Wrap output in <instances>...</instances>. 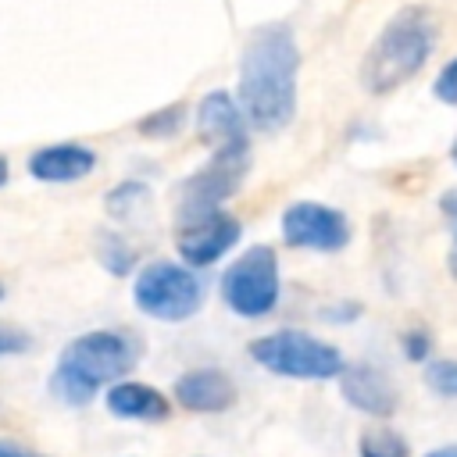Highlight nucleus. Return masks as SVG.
<instances>
[{
	"mask_svg": "<svg viewBox=\"0 0 457 457\" xmlns=\"http://www.w3.org/2000/svg\"><path fill=\"white\" fill-rule=\"evenodd\" d=\"M300 43L286 21L257 25L239 50L236 100L253 132H282L296 118Z\"/></svg>",
	"mask_w": 457,
	"mask_h": 457,
	"instance_id": "obj_1",
	"label": "nucleus"
},
{
	"mask_svg": "<svg viewBox=\"0 0 457 457\" xmlns=\"http://www.w3.org/2000/svg\"><path fill=\"white\" fill-rule=\"evenodd\" d=\"M143 361V339L132 328L121 325H104V328H86L79 336H71L46 378V393L61 403V407H89L93 400H100V393L132 375Z\"/></svg>",
	"mask_w": 457,
	"mask_h": 457,
	"instance_id": "obj_2",
	"label": "nucleus"
},
{
	"mask_svg": "<svg viewBox=\"0 0 457 457\" xmlns=\"http://www.w3.org/2000/svg\"><path fill=\"white\" fill-rule=\"evenodd\" d=\"M436 50V21L425 7L396 11L361 57L357 79L368 96H389L414 82Z\"/></svg>",
	"mask_w": 457,
	"mask_h": 457,
	"instance_id": "obj_3",
	"label": "nucleus"
},
{
	"mask_svg": "<svg viewBox=\"0 0 457 457\" xmlns=\"http://www.w3.org/2000/svg\"><path fill=\"white\" fill-rule=\"evenodd\" d=\"M246 357L261 371L289 382H336L346 368V353L339 343H328L325 336L293 325L253 336L246 343Z\"/></svg>",
	"mask_w": 457,
	"mask_h": 457,
	"instance_id": "obj_4",
	"label": "nucleus"
},
{
	"mask_svg": "<svg viewBox=\"0 0 457 457\" xmlns=\"http://www.w3.org/2000/svg\"><path fill=\"white\" fill-rule=\"evenodd\" d=\"M207 300V282L196 268L171 261V257H154L146 264L136 268L132 275V303L139 314L164 321V325H179L200 314Z\"/></svg>",
	"mask_w": 457,
	"mask_h": 457,
	"instance_id": "obj_5",
	"label": "nucleus"
},
{
	"mask_svg": "<svg viewBox=\"0 0 457 457\" xmlns=\"http://www.w3.org/2000/svg\"><path fill=\"white\" fill-rule=\"evenodd\" d=\"M218 296L243 321L271 318L282 303V268L275 246L253 243L243 253H236L218 278Z\"/></svg>",
	"mask_w": 457,
	"mask_h": 457,
	"instance_id": "obj_6",
	"label": "nucleus"
},
{
	"mask_svg": "<svg viewBox=\"0 0 457 457\" xmlns=\"http://www.w3.org/2000/svg\"><path fill=\"white\" fill-rule=\"evenodd\" d=\"M246 171H250V139L214 146L211 157L179 182V193H175L179 218L225 207L246 182Z\"/></svg>",
	"mask_w": 457,
	"mask_h": 457,
	"instance_id": "obj_7",
	"label": "nucleus"
},
{
	"mask_svg": "<svg viewBox=\"0 0 457 457\" xmlns=\"http://www.w3.org/2000/svg\"><path fill=\"white\" fill-rule=\"evenodd\" d=\"M243 239V221L225 211H200V214H182L175 225V257L196 271L214 268L221 257H228Z\"/></svg>",
	"mask_w": 457,
	"mask_h": 457,
	"instance_id": "obj_8",
	"label": "nucleus"
},
{
	"mask_svg": "<svg viewBox=\"0 0 457 457\" xmlns=\"http://www.w3.org/2000/svg\"><path fill=\"white\" fill-rule=\"evenodd\" d=\"M278 236L293 250H311V253H339L350 246L353 228L350 218L321 200H293L282 218H278Z\"/></svg>",
	"mask_w": 457,
	"mask_h": 457,
	"instance_id": "obj_9",
	"label": "nucleus"
},
{
	"mask_svg": "<svg viewBox=\"0 0 457 457\" xmlns=\"http://www.w3.org/2000/svg\"><path fill=\"white\" fill-rule=\"evenodd\" d=\"M168 396L175 411H186L196 418H218L239 403V382L221 364H193L171 378Z\"/></svg>",
	"mask_w": 457,
	"mask_h": 457,
	"instance_id": "obj_10",
	"label": "nucleus"
},
{
	"mask_svg": "<svg viewBox=\"0 0 457 457\" xmlns=\"http://www.w3.org/2000/svg\"><path fill=\"white\" fill-rule=\"evenodd\" d=\"M336 386H339L343 403L368 421H393L400 411V400H403L396 378L386 368H378L375 361H353V364L346 361Z\"/></svg>",
	"mask_w": 457,
	"mask_h": 457,
	"instance_id": "obj_11",
	"label": "nucleus"
},
{
	"mask_svg": "<svg viewBox=\"0 0 457 457\" xmlns=\"http://www.w3.org/2000/svg\"><path fill=\"white\" fill-rule=\"evenodd\" d=\"M100 403L114 421H125V425H164L175 414L171 396L161 386L136 378V375L111 382L100 393Z\"/></svg>",
	"mask_w": 457,
	"mask_h": 457,
	"instance_id": "obj_12",
	"label": "nucleus"
},
{
	"mask_svg": "<svg viewBox=\"0 0 457 457\" xmlns=\"http://www.w3.org/2000/svg\"><path fill=\"white\" fill-rule=\"evenodd\" d=\"M96 150L89 143L79 139H57L46 146H36L29 154V175L36 182H50V186H68V182H82L96 171Z\"/></svg>",
	"mask_w": 457,
	"mask_h": 457,
	"instance_id": "obj_13",
	"label": "nucleus"
},
{
	"mask_svg": "<svg viewBox=\"0 0 457 457\" xmlns=\"http://www.w3.org/2000/svg\"><path fill=\"white\" fill-rule=\"evenodd\" d=\"M193 129H196V139L207 150L246 139V132H250V125L243 118V107H239L236 93H228V89H214V93L200 96V104L193 111Z\"/></svg>",
	"mask_w": 457,
	"mask_h": 457,
	"instance_id": "obj_14",
	"label": "nucleus"
},
{
	"mask_svg": "<svg viewBox=\"0 0 457 457\" xmlns=\"http://www.w3.org/2000/svg\"><path fill=\"white\" fill-rule=\"evenodd\" d=\"M93 243H96V261H100V268H104L107 275H114V278L136 275V268H139V250L129 243L125 232H118V228H100Z\"/></svg>",
	"mask_w": 457,
	"mask_h": 457,
	"instance_id": "obj_15",
	"label": "nucleus"
},
{
	"mask_svg": "<svg viewBox=\"0 0 457 457\" xmlns=\"http://www.w3.org/2000/svg\"><path fill=\"white\" fill-rule=\"evenodd\" d=\"M357 457H414V450L393 421H368L357 432Z\"/></svg>",
	"mask_w": 457,
	"mask_h": 457,
	"instance_id": "obj_16",
	"label": "nucleus"
},
{
	"mask_svg": "<svg viewBox=\"0 0 457 457\" xmlns=\"http://www.w3.org/2000/svg\"><path fill=\"white\" fill-rule=\"evenodd\" d=\"M146 204H150V186H146L143 179H136V175L114 182V186L107 189V196H104V211H107V218H114V221H132Z\"/></svg>",
	"mask_w": 457,
	"mask_h": 457,
	"instance_id": "obj_17",
	"label": "nucleus"
},
{
	"mask_svg": "<svg viewBox=\"0 0 457 457\" xmlns=\"http://www.w3.org/2000/svg\"><path fill=\"white\" fill-rule=\"evenodd\" d=\"M186 118H189L186 104H168V107H157V111L143 114L136 121V132L146 136V139H175L186 129Z\"/></svg>",
	"mask_w": 457,
	"mask_h": 457,
	"instance_id": "obj_18",
	"label": "nucleus"
},
{
	"mask_svg": "<svg viewBox=\"0 0 457 457\" xmlns=\"http://www.w3.org/2000/svg\"><path fill=\"white\" fill-rule=\"evenodd\" d=\"M421 382L436 400H457V357H432L421 364Z\"/></svg>",
	"mask_w": 457,
	"mask_h": 457,
	"instance_id": "obj_19",
	"label": "nucleus"
},
{
	"mask_svg": "<svg viewBox=\"0 0 457 457\" xmlns=\"http://www.w3.org/2000/svg\"><path fill=\"white\" fill-rule=\"evenodd\" d=\"M396 346H400V357H403L407 364H418V368L436 357V336H432L425 325H407V328L400 332Z\"/></svg>",
	"mask_w": 457,
	"mask_h": 457,
	"instance_id": "obj_20",
	"label": "nucleus"
},
{
	"mask_svg": "<svg viewBox=\"0 0 457 457\" xmlns=\"http://www.w3.org/2000/svg\"><path fill=\"white\" fill-rule=\"evenodd\" d=\"M36 339L25 325L18 321H0V361H14V357H25L32 353Z\"/></svg>",
	"mask_w": 457,
	"mask_h": 457,
	"instance_id": "obj_21",
	"label": "nucleus"
},
{
	"mask_svg": "<svg viewBox=\"0 0 457 457\" xmlns=\"http://www.w3.org/2000/svg\"><path fill=\"white\" fill-rule=\"evenodd\" d=\"M361 314H364V303H361V300H350V296H343V300H328V303L318 307V321H325V325H339V328L361 321Z\"/></svg>",
	"mask_w": 457,
	"mask_h": 457,
	"instance_id": "obj_22",
	"label": "nucleus"
},
{
	"mask_svg": "<svg viewBox=\"0 0 457 457\" xmlns=\"http://www.w3.org/2000/svg\"><path fill=\"white\" fill-rule=\"evenodd\" d=\"M432 96L446 107H457V54L439 68V75L432 79Z\"/></svg>",
	"mask_w": 457,
	"mask_h": 457,
	"instance_id": "obj_23",
	"label": "nucleus"
},
{
	"mask_svg": "<svg viewBox=\"0 0 457 457\" xmlns=\"http://www.w3.org/2000/svg\"><path fill=\"white\" fill-rule=\"evenodd\" d=\"M0 457H50V453H43V450H36V446H29L21 439L0 436Z\"/></svg>",
	"mask_w": 457,
	"mask_h": 457,
	"instance_id": "obj_24",
	"label": "nucleus"
},
{
	"mask_svg": "<svg viewBox=\"0 0 457 457\" xmlns=\"http://www.w3.org/2000/svg\"><path fill=\"white\" fill-rule=\"evenodd\" d=\"M439 211H443L450 232H453V246H457V189H446V193L439 196Z\"/></svg>",
	"mask_w": 457,
	"mask_h": 457,
	"instance_id": "obj_25",
	"label": "nucleus"
},
{
	"mask_svg": "<svg viewBox=\"0 0 457 457\" xmlns=\"http://www.w3.org/2000/svg\"><path fill=\"white\" fill-rule=\"evenodd\" d=\"M421 457H457V443H443V446H432V450H425Z\"/></svg>",
	"mask_w": 457,
	"mask_h": 457,
	"instance_id": "obj_26",
	"label": "nucleus"
},
{
	"mask_svg": "<svg viewBox=\"0 0 457 457\" xmlns=\"http://www.w3.org/2000/svg\"><path fill=\"white\" fill-rule=\"evenodd\" d=\"M7 182H11V164H7V157L0 154V189H4Z\"/></svg>",
	"mask_w": 457,
	"mask_h": 457,
	"instance_id": "obj_27",
	"label": "nucleus"
},
{
	"mask_svg": "<svg viewBox=\"0 0 457 457\" xmlns=\"http://www.w3.org/2000/svg\"><path fill=\"white\" fill-rule=\"evenodd\" d=\"M446 264H450V275H453V278H457V246H453V250H450V257H446Z\"/></svg>",
	"mask_w": 457,
	"mask_h": 457,
	"instance_id": "obj_28",
	"label": "nucleus"
},
{
	"mask_svg": "<svg viewBox=\"0 0 457 457\" xmlns=\"http://www.w3.org/2000/svg\"><path fill=\"white\" fill-rule=\"evenodd\" d=\"M450 161H453V168H457V139H453V146H450Z\"/></svg>",
	"mask_w": 457,
	"mask_h": 457,
	"instance_id": "obj_29",
	"label": "nucleus"
},
{
	"mask_svg": "<svg viewBox=\"0 0 457 457\" xmlns=\"http://www.w3.org/2000/svg\"><path fill=\"white\" fill-rule=\"evenodd\" d=\"M4 296H7V286H4V282H0V300H4Z\"/></svg>",
	"mask_w": 457,
	"mask_h": 457,
	"instance_id": "obj_30",
	"label": "nucleus"
},
{
	"mask_svg": "<svg viewBox=\"0 0 457 457\" xmlns=\"http://www.w3.org/2000/svg\"><path fill=\"white\" fill-rule=\"evenodd\" d=\"M196 457H211V453H196Z\"/></svg>",
	"mask_w": 457,
	"mask_h": 457,
	"instance_id": "obj_31",
	"label": "nucleus"
},
{
	"mask_svg": "<svg viewBox=\"0 0 457 457\" xmlns=\"http://www.w3.org/2000/svg\"><path fill=\"white\" fill-rule=\"evenodd\" d=\"M121 457H132V453H121Z\"/></svg>",
	"mask_w": 457,
	"mask_h": 457,
	"instance_id": "obj_32",
	"label": "nucleus"
}]
</instances>
